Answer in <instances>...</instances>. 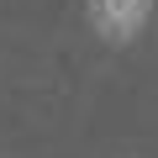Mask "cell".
<instances>
[{
	"instance_id": "obj_1",
	"label": "cell",
	"mask_w": 158,
	"mask_h": 158,
	"mask_svg": "<svg viewBox=\"0 0 158 158\" xmlns=\"http://www.w3.org/2000/svg\"><path fill=\"white\" fill-rule=\"evenodd\" d=\"M148 11H153V0H90V16L106 42H132L137 27L148 21Z\"/></svg>"
}]
</instances>
